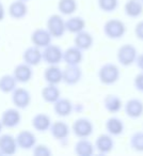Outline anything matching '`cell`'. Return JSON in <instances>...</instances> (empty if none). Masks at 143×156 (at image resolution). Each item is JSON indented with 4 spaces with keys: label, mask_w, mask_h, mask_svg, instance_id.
I'll return each mask as SVG.
<instances>
[{
    "label": "cell",
    "mask_w": 143,
    "mask_h": 156,
    "mask_svg": "<svg viewBox=\"0 0 143 156\" xmlns=\"http://www.w3.org/2000/svg\"><path fill=\"white\" fill-rule=\"evenodd\" d=\"M22 1H25V2H27V1H29V0H22Z\"/></svg>",
    "instance_id": "ab89813d"
},
{
    "label": "cell",
    "mask_w": 143,
    "mask_h": 156,
    "mask_svg": "<svg viewBox=\"0 0 143 156\" xmlns=\"http://www.w3.org/2000/svg\"><path fill=\"white\" fill-rule=\"evenodd\" d=\"M104 33L107 37L111 40H119L126 33V26L121 20L112 18L105 23Z\"/></svg>",
    "instance_id": "7a4b0ae2"
},
{
    "label": "cell",
    "mask_w": 143,
    "mask_h": 156,
    "mask_svg": "<svg viewBox=\"0 0 143 156\" xmlns=\"http://www.w3.org/2000/svg\"><path fill=\"white\" fill-rule=\"evenodd\" d=\"M46 29L52 37H62L65 33V20L59 14H52L48 17L46 23Z\"/></svg>",
    "instance_id": "277c9868"
},
{
    "label": "cell",
    "mask_w": 143,
    "mask_h": 156,
    "mask_svg": "<svg viewBox=\"0 0 143 156\" xmlns=\"http://www.w3.org/2000/svg\"><path fill=\"white\" fill-rule=\"evenodd\" d=\"M0 155H1V153H0Z\"/></svg>",
    "instance_id": "b9f144b4"
},
{
    "label": "cell",
    "mask_w": 143,
    "mask_h": 156,
    "mask_svg": "<svg viewBox=\"0 0 143 156\" xmlns=\"http://www.w3.org/2000/svg\"><path fill=\"white\" fill-rule=\"evenodd\" d=\"M42 98L45 101L46 103H50V104H54L56 101H58L61 96V91L57 85H49L42 89Z\"/></svg>",
    "instance_id": "83f0119b"
},
{
    "label": "cell",
    "mask_w": 143,
    "mask_h": 156,
    "mask_svg": "<svg viewBox=\"0 0 143 156\" xmlns=\"http://www.w3.org/2000/svg\"><path fill=\"white\" fill-rule=\"evenodd\" d=\"M75 153L78 156H91L95 152V147L88 138H79L75 144Z\"/></svg>",
    "instance_id": "cb8c5ba5"
},
{
    "label": "cell",
    "mask_w": 143,
    "mask_h": 156,
    "mask_svg": "<svg viewBox=\"0 0 143 156\" xmlns=\"http://www.w3.org/2000/svg\"><path fill=\"white\" fill-rule=\"evenodd\" d=\"M134 85L136 90H138L139 92H142L143 93V72L139 73L138 75L134 77Z\"/></svg>",
    "instance_id": "e575fe53"
},
{
    "label": "cell",
    "mask_w": 143,
    "mask_h": 156,
    "mask_svg": "<svg viewBox=\"0 0 143 156\" xmlns=\"http://www.w3.org/2000/svg\"><path fill=\"white\" fill-rule=\"evenodd\" d=\"M124 12L130 18H138L143 13V3L140 0H127L124 5Z\"/></svg>",
    "instance_id": "d4e9b609"
},
{
    "label": "cell",
    "mask_w": 143,
    "mask_h": 156,
    "mask_svg": "<svg viewBox=\"0 0 143 156\" xmlns=\"http://www.w3.org/2000/svg\"><path fill=\"white\" fill-rule=\"evenodd\" d=\"M62 74H63V69H61L58 66V64L49 65L44 71V79L49 85L58 86L62 81Z\"/></svg>",
    "instance_id": "d6986e66"
},
{
    "label": "cell",
    "mask_w": 143,
    "mask_h": 156,
    "mask_svg": "<svg viewBox=\"0 0 143 156\" xmlns=\"http://www.w3.org/2000/svg\"><path fill=\"white\" fill-rule=\"evenodd\" d=\"M9 15L13 20H23L28 14V7L22 0H15L9 7Z\"/></svg>",
    "instance_id": "44dd1931"
},
{
    "label": "cell",
    "mask_w": 143,
    "mask_h": 156,
    "mask_svg": "<svg viewBox=\"0 0 143 156\" xmlns=\"http://www.w3.org/2000/svg\"><path fill=\"white\" fill-rule=\"evenodd\" d=\"M85 20L80 16H72L67 20H65V30L69 33H76L85 30Z\"/></svg>",
    "instance_id": "484cf974"
},
{
    "label": "cell",
    "mask_w": 143,
    "mask_h": 156,
    "mask_svg": "<svg viewBox=\"0 0 143 156\" xmlns=\"http://www.w3.org/2000/svg\"><path fill=\"white\" fill-rule=\"evenodd\" d=\"M104 107L108 112L117 113L122 109L123 103H122V100L117 95L108 94L104 98Z\"/></svg>",
    "instance_id": "f1b7e54d"
},
{
    "label": "cell",
    "mask_w": 143,
    "mask_h": 156,
    "mask_svg": "<svg viewBox=\"0 0 143 156\" xmlns=\"http://www.w3.org/2000/svg\"><path fill=\"white\" fill-rule=\"evenodd\" d=\"M94 42V37L88 31H80V32L76 33V37L74 39V45L76 47H78L79 49H81L82 51L88 50L92 47Z\"/></svg>",
    "instance_id": "ffe728a7"
},
{
    "label": "cell",
    "mask_w": 143,
    "mask_h": 156,
    "mask_svg": "<svg viewBox=\"0 0 143 156\" xmlns=\"http://www.w3.org/2000/svg\"><path fill=\"white\" fill-rule=\"evenodd\" d=\"M58 10L62 15H72L77 10L76 0H59Z\"/></svg>",
    "instance_id": "4dcf8cb0"
},
{
    "label": "cell",
    "mask_w": 143,
    "mask_h": 156,
    "mask_svg": "<svg viewBox=\"0 0 143 156\" xmlns=\"http://www.w3.org/2000/svg\"><path fill=\"white\" fill-rule=\"evenodd\" d=\"M42 60L48 65L59 64L63 60V50L59 46L49 44L42 51Z\"/></svg>",
    "instance_id": "8992f818"
},
{
    "label": "cell",
    "mask_w": 143,
    "mask_h": 156,
    "mask_svg": "<svg viewBox=\"0 0 143 156\" xmlns=\"http://www.w3.org/2000/svg\"><path fill=\"white\" fill-rule=\"evenodd\" d=\"M23 60L30 66H37L42 62V51L37 46H30L23 54Z\"/></svg>",
    "instance_id": "ac0fdd59"
},
{
    "label": "cell",
    "mask_w": 143,
    "mask_h": 156,
    "mask_svg": "<svg viewBox=\"0 0 143 156\" xmlns=\"http://www.w3.org/2000/svg\"><path fill=\"white\" fill-rule=\"evenodd\" d=\"M2 128H3V125H2V123H1V121H0V133H1Z\"/></svg>",
    "instance_id": "f35d334b"
},
{
    "label": "cell",
    "mask_w": 143,
    "mask_h": 156,
    "mask_svg": "<svg viewBox=\"0 0 143 156\" xmlns=\"http://www.w3.org/2000/svg\"><path fill=\"white\" fill-rule=\"evenodd\" d=\"M120 76H121L120 69L114 63H105L98 69V79L104 85H114L120 79Z\"/></svg>",
    "instance_id": "6da1fadb"
},
{
    "label": "cell",
    "mask_w": 143,
    "mask_h": 156,
    "mask_svg": "<svg viewBox=\"0 0 143 156\" xmlns=\"http://www.w3.org/2000/svg\"><path fill=\"white\" fill-rule=\"evenodd\" d=\"M94 147L100 154H109L114 147V141L112 139V136L109 134L99 135L96 138Z\"/></svg>",
    "instance_id": "9a60e30c"
},
{
    "label": "cell",
    "mask_w": 143,
    "mask_h": 156,
    "mask_svg": "<svg viewBox=\"0 0 143 156\" xmlns=\"http://www.w3.org/2000/svg\"><path fill=\"white\" fill-rule=\"evenodd\" d=\"M52 37L47 29L44 28H37L31 34V42L34 46L39 48H44L47 45L51 44Z\"/></svg>",
    "instance_id": "8fae6325"
},
{
    "label": "cell",
    "mask_w": 143,
    "mask_h": 156,
    "mask_svg": "<svg viewBox=\"0 0 143 156\" xmlns=\"http://www.w3.org/2000/svg\"><path fill=\"white\" fill-rule=\"evenodd\" d=\"M18 147L23 150H31L37 144V137L30 130L24 129L17 134L15 137Z\"/></svg>",
    "instance_id": "4fadbf2b"
},
{
    "label": "cell",
    "mask_w": 143,
    "mask_h": 156,
    "mask_svg": "<svg viewBox=\"0 0 143 156\" xmlns=\"http://www.w3.org/2000/svg\"><path fill=\"white\" fill-rule=\"evenodd\" d=\"M130 147L137 152H143V132H136L131 135L129 140Z\"/></svg>",
    "instance_id": "1f68e13d"
},
{
    "label": "cell",
    "mask_w": 143,
    "mask_h": 156,
    "mask_svg": "<svg viewBox=\"0 0 143 156\" xmlns=\"http://www.w3.org/2000/svg\"><path fill=\"white\" fill-rule=\"evenodd\" d=\"M17 83H27L28 81L31 80V78L33 77V71H32V66H30L27 63L23 62L19 63L15 66V69H13V74Z\"/></svg>",
    "instance_id": "7c38bea8"
},
{
    "label": "cell",
    "mask_w": 143,
    "mask_h": 156,
    "mask_svg": "<svg viewBox=\"0 0 143 156\" xmlns=\"http://www.w3.org/2000/svg\"><path fill=\"white\" fill-rule=\"evenodd\" d=\"M134 34H136L137 39L143 41V20L137 23L136 27H134Z\"/></svg>",
    "instance_id": "d590c367"
},
{
    "label": "cell",
    "mask_w": 143,
    "mask_h": 156,
    "mask_svg": "<svg viewBox=\"0 0 143 156\" xmlns=\"http://www.w3.org/2000/svg\"><path fill=\"white\" fill-rule=\"evenodd\" d=\"M18 149L15 137L10 134L0 136V153L1 155H13Z\"/></svg>",
    "instance_id": "30bf717a"
},
{
    "label": "cell",
    "mask_w": 143,
    "mask_h": 156,
    "mask_svg": "<svg viewBox=\"0 0 143 156\" xmlns=\"http://www.w3.org/2000/svg\"><path fill=\"white\" fill-rule=\"evenodd\" d=\"M49 130H50L51 136L54 137L56 140H59V141L66 140L69 136V133H71L69 126L63 121H57V122H54V123H51V125H50V127H49Z\"/></svg>",
    "instance_id": "5bb4252c"
},
{
    "label": "cell",
    "mask_w": 143,
    "mask_h": 156,
    "mask_svg": "<svg viewBox=\"0 0 143 156\" xmlns=\"http://www.w3.org/2000/svg\"><path fill=\"white\" fill-rule=\"evenodd\" d=\"M125 113L131 119H139L143 115V102L139 98H130L125 104Z\"/></svg>",
    "instance_id": "e0dca14e"
},
{
    "label": "cell",
    "mask_w": 143,
    "mask_h": 156,
    "mask_svg": "<svg viewBox=\"0 0 143 156\" xmlns=\"http://www.w3.org/2000/svg\"><path fill=\"white\" fill-rule=\"evenodd\" d=\"M0 121L2 123L3 127L14 128L19 125L20 121H22V115H20L18 108H9L2 112Z\"/></svg>",
    "instance_id": "ba28073f"
},
{
    "label": "cell",
    "mask_w": 143,
    "mask_h": 156,
    "mask_svg": "<svg viewBox=\"0 0 143 156\" xmlns=\"http://www.w3.org/2000/svg\"><path fill=\"white\" fill-rule=\"evenodd\" d=\"M83 60L82 50L76 46L68 47L65 51H63V60L67 65H79Z\"/></svg>",
    "instance_id": "2e32d148"
},
{
    "label": "cell",
    "mask_w": 143,
    "mask_h": 156,
    "mask_svg": "<svg viewBox=\"0 0 143 156\" xmlns=\"http://www.w3.org/2000/svg\"><path fill=\"white\" fill-rule=\"evenodd\" d=\"M74 110V105L68 98H59L54 103V111L59 117H68Z\"/></svg>",
    "instance_id": "7402d4cb"
},
{
    "label": "cell",
    "mask_w": 143,
    "mask_h": 156,
    "mask_svg": "<svg viewBox=\"0 0 143 156\" xmlns=\"http://www.w3.org/2000/svg\"><path fill=\"white\" fill-rule=\"evenodd\" d=\"M140 1H141V2H142V3H143V0H140Z\"/></svg>",
    "instance_id": "60d3db41"
},
{
    "label": "cell",
    "mask_w": 143,
    "mask_h": 156,
    "mask_svg": "<svg viewBox=\"0 0 143 156\" xmlns=\"http://www.w3.org/2000/svg\"><path fill=\"white\" fill-rule=\"evenodd\" d=\"M137 56H138V52H137L136 47L134 45H131V44L122 45L119 48L117 54V58L119 63L125 67L134 64L136 62Z\"/></svg>",
    "instance_id": "3957f363"
},
{
    "label": "cell",
    "mask_w": 143,
    "mask_h": 156,
    "mask_svg": "<svg viewBox=\"0 0 143 156\" xmlns=\"http://www.w3.org/2000/svg\"><path fill=\"white\" fill-rule=\"evenodd\" d=\"M97 2L99 9L107 13L115 11L119 7V0H98Z\"/></svg>",
    "instance_id": "d6a6232c"
},
{
    "label": "cell",
    "mask_w": 143,
    "mask_h": 156,
    "mask_svg": "<svg viewBox=\"0 0 143 156\" xmlns=\"http://www.w3.org/2000/svg\"><path fill=\"white\" fill-rule=\"evenodd\" d=\"M138 66V69H140L141 72H143V54L138 55L136 58V62H134Z\"/></svg>",
    "instance_id": "8d00e7d4"
},
{
    "label": "cell",
    "mask_w": 143,
    "mask_h": 156,
    "mask_svg": "<svg viewBox=\"0 0 143 156\" xmlns=\"http://www.w3.org/2000/svg\"><path fill=\"white\" fill-rule=\"evenodd\" d=\"M17 87V80L13 75H3L0 77V91L2 93H11Z\"/></svg>",
    "instance_id": "f546056e"
},
{
    "label": "cell",
    "mask_w": 143,
    "mask_h": 156,
    "mask_svg": "<svg viewBox=\"0 0 143 156\" xmlns=\"http://www.w3.org/2000/svg\"><path fill=\"white\" fill-rule=\"evenodd\" d=\"M82 78V71L79 65H67L65 69H63L62 81L68 86L77 85Z\"/></svg>",
    "instance_id": "9c48e42d"
},
{
    "label": "cell",
    "mask_w": 143,
    "mask_h": 156,
    "mask_svg": "<svg viewBox=\"0 0 143 156\" xmlns=\"http://www.w3.org/2000/svg\"><path fill=\"white\" fill-rule=\"evenodd\" d=\"M33 155L34 156H51L52 151L50 150L49 147L45 144H35L33 147Z\"/></svg>",
    "instance_id": "836d02e7"
},
{
    "label": "cell",
    "mask_w": 143,
    "mask_h": 156,
    "mask_svg": "<svg viewBox=\"0 0 143 156\" xmlns=\"http://www.w3.org/2000/svg\"><path fill=\"white\" fill-rule=\"evenodd\" d=\"M106 130L111 136H120L124 132V123L120 118L111 117L106 121Z\"/></svg>",
    "instance_id": "4316f807"
},
{
    "label": "cell",
    "mask_w": 143,
    "mask_h": 156,
    "mask_svg": "<svg viewBox=\"0 0 143 156\" xmlns=\"http://www.w3.org/2000/svg\"><path fill=\"white\" fill-rule=\"evenodd\" d=\"M72 129L77 138H89L93 133L94 126L88 118H79L74 122Z\"/></svg>",
    "instance_id": "5b68a950"
},
{
    "label": "cell",
    "mask_w": 143,
    "mask_h": 156,
    "mask_svg": "<svg viewBox=\"0 0 143 156\" xmlns=\"http://www.w3.org/2000/svg\"><path fill=\"white\" fill-rule=\"evenodd\" d=\"M5 7L1 2H0V22H2L5 20Z\"/></svg>",
    "instance_id": "74e56055"
},
{
    "label": "cell",
    "mask_w": 143,
    "mask_h": 156,
    "mask_svg": "<svg viewBox=\"0 0 143 156\" xmlns=\"http://www.w3.org/2000/svg\"><path fill=\"white\" fill-rule=\"evenodd\" d=\"M32 127L37 132L44 133L46 130H49V127L51 125V119L48 115L43 112L37 113L34 117L32 118Z\"/></svg>",
    "instance_id": "603a6c76"
},
{
    "label": "cell",
    "mask_w": 143,
    "mask_h": 156,
    "mask_svg": "<svg viewBox=\"0 0 143 156\" xmlns=\"http://www.w3.org/2000/svg\"><path fill=\"white\" fill-rule=\"evenodd\" d=\"M11 101L13 105L18 109H26L31 103V94L25 88L16 87L11 92Z\"/></svg>",
    "instance_id": "52a82bcc"
}]
</instances>
